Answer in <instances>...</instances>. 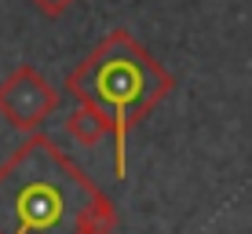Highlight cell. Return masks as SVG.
I'll return each mask as SVG.
<instances>
[{
  "instance_id": "cell-1",
  "label": "cell",
  "mask_w": 252,
  "mask_h": 234,
  "mask_svg": "<svg viewBox=\"0 0 252 234\" xmlns=\"http://www.w3.org/2000/svg\"><path fill=\"white\" fill-rule=\"evenodd\" d=\"M110 198L51 139L33 135L0 165V234H110Z\"/></svg>"
},
{
  "instance_id": "cell-2",
  "label": "cell",
  "mask_w": 252,
  "mask_h": 234,
  "mask_svg": "<svg viewBox=\"0 0 252 234\" xmlns=\"http://www.w3.org/2000/svg\"><path fill=\"white\" fill-rule=\"evenodd\" d=\"M172 73L128 30H114L69 73L66 92L114 121V176H128V132L172 92Z\"/></svg>"
},
{
  "instance_id": "cell-3",
  "label": "cell",
  "mask_w": 252,
  "mask_h": 234,
  "mask_svg": "<svg viewBox=\"0 0 252 234\" xmlns=\"http://www.w3.org/2000/svg\"><path fill=\"white\" fill-rule=\"evenodd\" d=\"M59 110V92L33 66H19L7 81H0V117L19 132H33Z\"/></svg>"
},
{
  "instance_id": "cell-4",
  "label": "cell",
  "mask_w": 252,
  "mask_h": 234,
  "mask_svg": "<svg viewBox=\"0 0 252 234\" xmlns=\"http://www.w3.org/2000/svg\"><path fill=\"white\" fill-rule=\"evenodd\" d=\"M66 128L84 150H92V146L106 143L110 135H114V121L102 114L99 106H92V102H77V110L66 117Z\"/></svg>"
},
{
  "instance_id": "cell-5",
  "label": "cell",
  "mask_w": 252,
  "mask_h": 234,
  "mask_svg": "<svg viewBox=\"0 0 252 234\" xmlns=\"http://www.w3.org/2000/svg\"><path fill=\"white\" fill-rule=\"evenodd\" d=\"M33 4H37V7H40L44 15H63L66 7L73 4V0H33Z\"/></svg>"
}]
</instances>
